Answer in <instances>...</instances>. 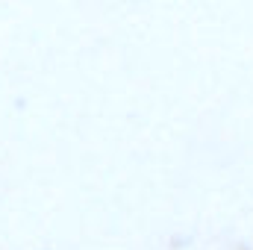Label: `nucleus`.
<instances>
[]
</instances>
